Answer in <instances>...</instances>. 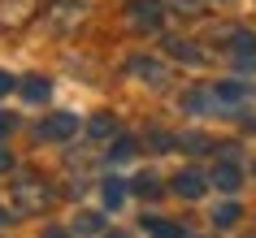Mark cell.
<instances>
[{"label": "cell", "instance_id": "cell-3", "mask_svg": "<svg viewBox=\"0 0 256 238\" xmlns=\"http://www.w3.org/2000/svg\"><path fill=\"white\" fill-rule=\"evenodd\" d=\"M230 56L243 69H256V35L252 30H230Z\"/></svg>", "mask_w": 256, "mask_h": 238}, {"label": "cell", "instance_id": "cell-15", "mask_svg": "<svg viewBox=\"0 0 256 238\" xmlns=\"http://www.w3.org/2000/svg\"><path fill=\"white\" fill-rule=\"evenodd\" d=\"M144 230H152V238H182V230L165 217H144Z\"/></svg>", "mask_w": 256, "mask_h": 238}, {"label": "cell", "instance_id": "cell-2", "mask_svg": "<svg viewBox=\"0 0 256 238\" xmlns=\"http://www.w3.org/2000/svg\"><path fill=\"white\" fill-rule=\"evenodd\" d=\"M126 22L135 30H161V22H165L161 0H130L126 4Z\"/></svg>", "mask_w": 256, "mask_h": 238}, {"label": "cell", "instance_id": "cell-7", "mask_svg": "<svg viewBox=\"0 0 256 238\" xmlns=\"http://www.w3.org/2000/svg\"><path fill=\"white\" fill-rule=\"evenodd\" d=\"M35 9V0H0V22L4 26H22Z\"/></svg>", "mask_w": 256, "mask_h": 238}, {"label": "cell", "instance_id": "cell-11", "mask_svg": "<svg viewBox=\"0 0 256 238\" xmlns=\"http://www.w3.org/2000/svg\"><path fill=\"white\" fill-rule=\"evenodd\" d=\"M130 74L135 78H144V82H156V87H165V69L152 61V56H135L130 61Z\"/></svg>", "mask_w": 256, "mask_h": 238}, {"label": "cell", "instance_id": "cell-22", "mask_svg": "<svg viewBox=\"0 0 256 238\" xmlns=\"http://www.w3.org/2000/svg\"><path fill=\"white\" fill-rule=\"evenodd\" d=\"M14 126H18V117H14V113H0V134H9Z\"/></svg>", "mask_w": 256, "mask_h": 238}, {"label": "cell", "instance_id": "cell-12", "mask_svg": "<svg viewBox=\"0 0 256 238\" xmlns=\"http://www.w3.org/2000/svg\"><path fill=\"white\" fill-rule=\"evenodd\" d=\"M165 52L174 56V61H187V65H200V61H204L200 48H196V43H187V39H165Z\"/></svg>", "mask_w": 256, "mask_h": 238}, {"label": "cell", "instance_id": "cell-20", "mask_svg": "<svg viewBox=\"0 0 256 238\" xmlns=\"http://www.w3.org/2000/svg\"><path fill=\"white\" fill-rule=\"evenodd\" d=\"M178 147H187V152H196V156H200V152H208V139H204V134H187V139H178Z\"/></svg>", "mask_w": 256, "mask_h": 238}, {"label": "cell", "instance_id": "cell-27", "mask_svg": "<svg viewBox=\"0 0 256 238\" xmlns=\"http://www.w3.org/2000/svg\"><path fill=\"white\" fill-rule=\"evenodd\" d=\"M0 225H9V212H0Z\"/></svg>", "mask_w": 256, "mask_h": 238}, {"label": "cell", "instance_id": "cell-18", "mask_svg": "<svg viewBox=\"0 0 256 238\" xmlns=\"http://www.w3.org/2000/svg\"><path fill=\"white\" fill-rule=\"evenodd\" d=\"M130 156H135V139H126V134H122L118 143L108 147V160H118V165H122V160H130Z\"/></svg>", "mask_w": 256, "mask_h": 238}, {"label": "cell", "instance_id": "cell-9", "mask_svg": "<svg viewBox=\"0 0 256 238\" xmlns=\"http://www.w3.org/2000/svg\"><path fill=\"white\" fill-rule=\"evenodd\" d=\"M18 87H22V100H30V104H40V100H48V95H52V82L40 78V74H26Z\"/></svg>", "mask_w": 256, "mask_h": 238}, {"label": "cell", "instance_id": "cell-14", "mask_svg": "<svg viewBox=\"0 0 256 238\" xmlns=\"http://www.w3.org/2000/svg\"><path fill=\"white\" fill-rule=\"evenodd\" d=\"M100 195H104V208H122V204H126V182H122V178H108V182L100 186Z\"/></svg>", "mask_w": 256, "mask_h": 238}, {"label": "cell", "instance_id": "cell-10", "mask_svg": "<svg viewBox=\"0 0 256 238\" xmlns=\"http://www.w3.org/2000/svg\"><path fill=\"white\" fill-rule=\"evenodd\" d=\"M213 95H217V108H234V104L248 100V87H243V82H217Z\"/></svg>", "mask_w": 256, "mask_h": 238}, {"label": "cell", "instance_id": "cell-6", "mask_svg": "<svg viewBox=\"0 0 256 238\" xmlns=\"http://www.w3.org/2000/svg\"><path fill=\"white\" fill-rule=\"evenodd\" d=\"M204 186H208V182H204V173H200V169H182V173H174V191H178L182 199H200V195H204Z\"/></svg>", "mask_w": 256, "mask_h": 238}, {"label": "cell", "instance_id": "cell-28", "mask_svg": "<svg viewBox=\"0 0 256 238\" xmlns=\"http://www.w3.org/2000/svg\"><path fill=\"white\" fill-rule=\"evenodd\" d=\"M108 238H126V234H108Z\"/></svg>", "mask_w": 256, "mask_h": 238}, {"label": "cell", "instance_id": "cell-5", "mask_svg": "<svg viewBox=\"0 0 256 238\" xmlns=\"http://www.w3.org/2000/svg\"><path fill=\"white\" fill-rule=\"evenodd\" d=\"M74 130H78V121L70 113H52L48 121H40V139H70Z\"/></svg>", "mask_w": 256, "mask_h": 238}, {"label": "cell", "instance_id": "cell-16", "mask_svg": "<svg viewBox=\"0 0 256 238\" xmlns=\"http://www.w3.org/2000/svg\"><path fill=\"white\" fill-rule=\"evenodd\" d=\"M92 134L96 139H113V134H118V121L108 117V113H96L92 117Z\"/></svg>", "mask_w": 256, "mask_h": 238}, {"label": "cell", "instance_id": "cell-23", "mask_svg": "<svg viewBox=\"0 0 256 238\" xmlns=\"http://www.w3.org/2000/svg\"><path fill=\"white\" fill-rule=\"evenodd\" d=\"M152 147H156V152H165V147H170V134L156 130V134H152Z\"/></svg>", "mask_w": 256, "mask_h": 238}, {"label": "cell", "instance_id": "cell-8", "mask_svg": "<svg viewBox=\"0 0 256 238\" xmlns=\"http://www.w3.org/2000/svg\"><path fill=\"white\" fill-rule=\"evenodd\" d=\"M213 186L222 191V195H234V191L243 186V173H239V169H234V165L226 160V165H217V169H213Z\"/></svg>", "mask_w": 256, "mask_h": 238}, {"label": "cell", "instance_id": "cell-24", "mask_svg": "<svg viewBox=\"0 0 256 238\" xmlns=\"http://www.w3.org/2000/svg\"><path fill=\"white\" fill-rule=\"evenodd\" d=\"M14 87H18V82L9 78V74H0V95H4V91H14Z\"/></svg>", "mask_w": 256, "mask_h": 238}, {"label": "cell", "instance_id": "cell-26", "mask_svg": "<svg viewBox=\"0 0 256 238\" xmlns=\"http://www.w3.org/2000/svg\"><path fill=\"white\" fill-rule=\"evenodd\" d=\"M44 238H66V234H61V230H48V234H44Z\"/></svg>", "mask_w": 256, "mask_h": 238}, {"label": "cell", "instance_id": "cell-25", "mask_svg": "<svg viewBox=\"0 0 256 238\" xmlns=\"http://www.w3.org/2000/svg\"><path fill=\"white\" fill-rule=\"evenodd\" d=\"M9 165H14V156H9V152H4V147H0V173L9 169Z\"/></svg>", "mask_w": 256, "mask_h": 238}, {"label": "cell", "instance_id": "cell-4", "mask_svg": "<svg viewBox=\"0 0 256 238\" xmlns=\"http://www.w3.org/2000/svg\"><path fill=\"white\" fill-rule=\"evenodd\" d=\"M78 22H82V4H74V0H66V4H52V9H48V26L61 30V35H66V30H74Z\"/></svg>", "mask_w": 256, "mask_h": 238}, {"label": "cell", "instance_id": "cell-19", "mask_svg": "<svg viewBox=\"0 0 256 238\" xmlns=\"http://www.w3.org/2000/svg\"><path fill=\"white\" fill-rule=\"evenodd\" d=\"M135 191H139V195H144V199H156V195H161V182L144 173V178H139V182H135Z\"/></svg>", "mask_w": 256, "mask_h": 238}, {"label": "cell", "instance_id": "cell-1", "mask_svg": "<svg viewBox=\"0 0 256 238\" xmlns=\"http://www.w3.org/2000/svg\"><path fill=\"white\" fill-rule=\"evenodd\" d=\"M14 195H18V212H40L48 199H52V191H48V182H40V178H30V173H22L14 182Z\"/></svg>", "mask_w": 256, "mask_h": 238}, {"label": "cell", "instance_id": "cell-21", "mask_svg": "<svg viewBox=\"0 0 256 238\" xmlns=\"http://www.w3.org/2000/svg\"><path fill=\"white\" fill-rule=\"evenodd\" d=\"M170 4H174L178 13H196V9H200L204 0H170Z\"/></svg>", "mask_w": 256, "mask_h": 238}, {"label": "cell", "instance_id": "cell-13", "mask_svg": "<svg viewBox=\"0 0 256 238\" xmlns=\"http://www.w3.org/2000/svg\"><path fill=\"white\" fill-rule=\"evenodd\" d=\"M100 230H104V217H100V212H78V217H74V234L92 238V234H100Z\"/></svg>", "mask_w": 256, "mask_h": 238}, {"label": "cell", "instance_id": "cell-17", "mask_svg": "<svg viewBox=\"0 0 256 238\" xmlns=\"http://www.w3.org/2000/svg\"><path fill=\"white\" fill-rule=\"evenodd\" d=\"M234 221H239V204H217L213 208V225L226 230V225H234Z\"/></svg>", "mask_w": 256, "mask_h": 238}]
</instances>
